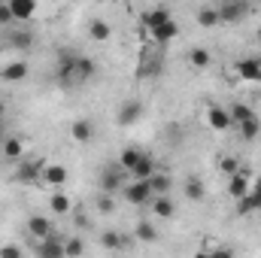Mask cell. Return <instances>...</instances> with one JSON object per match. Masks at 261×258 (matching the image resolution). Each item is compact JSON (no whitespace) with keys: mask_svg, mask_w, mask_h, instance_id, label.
<instances>
[{"mask_svg":"<svg viewBox=\"0 0 261 258\" xmlns=\"http://www.w3.org/2000/svg\"><path fill=\"white\" fill-rule=\"evenodd\" d=\"M6 43H9V49H15V52H28V49H34V31H28V28H9V34H6Z\"/></svg>","mask_w":261,"mask_h":258,"instance_id":"8992f818","label":"cell"},{"mask_svg":"<svg viewBox=\"0 0 261 258\" xmlns=\"http://www.w3.org/2000/svg\"><path fill=\"white\" fill-rule=\"evenodd\" d=\"M219 170H222V173H225V176L231 179L234 173H240V161H237L234 155H225V158L219 161Z\"/></svg>","mask_w":261,"mask_h":258,"instance_id":"8d00e7d4","label":"cell"},{"mask_svg":"<svg viewBox=\"0 0 261 258\" xmlns=\"http://www.w3.org/2000/svg\"><path fill=\"white\" fill-rule=\"evenodd\" d=\"M0 258H24V252H21V246L6 243V246H0Z\"/></svg>","mask_w":261,"mask_h":258,"instance_id":"f35d334b","label":"cell"},{"mask_svg":"<svg viewBox=\"0 0 261 258\" xmlns=\"http://www.w3.org/2000/svg\"><path fill=\"white\" fill-rule=\"evenodd\" d=\"M3 116H6V107H3V104H0V122H3Z\"/></svg>","mask_w":261,"mask_h":258,"instance_id":"f6af8a7d","label":"cell"},{"mask_svg":"<svg viewBox=\"0 0 261 258\" xmlns=\"http://www.w3.org/2000/svg\"><path fill=\"white\" fill-rule=\"evenodd\" d=\"M28 61H9V64L0 67V79L3 82H21L24 76H28Z\"/></svg>","mask_w":261,"mask_h":258,"instance_id":"ac0fdd59","label":"cell"},{"mask_svg":"<svg viewBox=\"0 0 261 258\" xmlns=\"http://www.w3.org/2000/svg\"><path fill=\"white\" fill-rule=\"evenodd\" d=\"M125 200L128 203H134V207H143V203H152V186H149V179H134V183H128L125 189Z\"/></svg>","mask_w":261,"mask_h":258,"instance_id":"277c9868","label":"cell"},{"mask_svg":"<svg viewBox=\"0 0 261 258\" xmlns=\"http://www.w3.org/2000/svg\"><path fill=\"white\" fill-rule=\"evenodd\" d=\"M149 186H152V194H155V197H167V194H170V186H173V179H170V173L158 170V173L149 179Z\"/></svg>","mask_w":261,"mask_h":258,"instance_id":"83f0119b","label":"cell"},{"mask_svg":"<svg viewBox=\"0 0 261 258\" xmlns=\"http://www.w3.org/2000/svg\"><path fill=\"white\" fill-rule=\"evenodd\" d=\"M28 234L34 237V240H49L52 234H55V228H52V219H46V216H31L28 219Z\"/></svg>","mask_w":261,"mask_h":258,"instance_id":"ba28073f","label":"cell"},{"mask_svg":"<svg viewBox=\"0 0 261 258\" xmlns=\"http://www.w3.org/2000/svg\"><path fill=\"white\" fill-rule=\"evenodd\" d=\"M255 210H261V179L249 189V194H246L243 200H237V213H240V216H249V213H255Z\"/></svg>","mask_w":261,"mask_h":258,"instance_id":"5bb4252c","label":"cell"},{"mask_svg":"<svg viewBox=\"0 0 261 258\" xmlns=\"http://www.w3.org/2000/svg\"><path fill=\"white\" fill-rule=\"evenodd\" d=\"M149 34H152V40H155L158 46H167V43H173V40L179 37V24L170 18L167 24H158V28H152Z\"/></svg>","mask_w":261,"mask_h":258,"instance_id":"4fadbf2b","label":"cell"},{"mask_svg":"<svg viewBox=\"0 0 261 258\" xmlns=\"http://www.w3.org/2000/svg\"><path fill=\"white\" fill-rule=\"evenodd\" d=\"M88 37H91L94 43H107V40L113 37L110 21H107V18H91V21H88Z\"/></svg>","mask_w":261,"mask_h":258,"instance_id":"ffe728a7","label":"cell"},{"mask_svg":"<svg viewBox=\"0 0 261 258\" xmlns=\"http://www.w3.org/2000/svg\"><path fill=\"white\" fill-rule=\"evenodd\" d=\"M0 152H3L6 161H18L21 152H24V140H21V137H6L3 146H0Z\"/></svg>","mask_w":261,"mask_h":258,"instance_id":"cb8c5ba5","label":"cell"},{"mask_svg":"<svg viewBox=\"0 0 261 258\" xmlns=\"http://www.w3.org/2000/svg\"><path fill=\"white\" fill-rule=\"evenodd\" d=\"M9 12L15 21H31L37 15V3L34 0H9Z\"/></svg>","mask_w":261,"mask_h":258,"instance_id":"e0dca14e","label":"cell"},{"mask_svg":"<svg viewBox=\"0 0 261 258\" xmlns=\"http://www.w3.org/2000/svg\"><path fill=\"white\" fill-rule=\"evenodd\" d=\"M37 255L40 258H67L64 255V237L61 234H52L49 240L37 243Z\"/></svg>","mask_w":261,"mask_h":258,"instance_id":"30bf717a","label":"cell"},{"mask_svg":"<svg viewBox=\"0 0 261 258\" xmlns=\"http://www.w3.org/2000/svg\"><path fill=\"white\" fill-rule=\"evenodd\" d=\"M173 15H170V9L167 6H152L149 12H143V24L152 31V28H158V24H167Z\"/></svg>","mask_w":261,"mask_h":258,"instance_id":"d6986e66","label":"cell"},{"mask_svg":"<svg viewBox=\"0 0 261 258\" xmlns=\"http://www.w3.org/2000/svg\"><path fill=\"white\" fill-rule=\"evenodd\" d=\"M6 137H9V134L3 131V122H0V146H3V140H6Z\"/></svg>","mask_w":261,"mask_h":258,"instance_id":"7bdbcfd3","label":"cell"},{"mask_svg":"<svg viewBox=\"0 0 261 258\" xmlns=\"http://www.w3.org/2000/svg\"><path fill=\"white\" fill-rule=\"evenodd\" d=\"M210 258H237V252H234L231 246H222V243H219V246L210 249Z\"/></svg>","mask_w":261,"mask_h":258,"instance_id":"ab89813d","label":"cell"},{"mask_svg":"<svg viewBox=\"0 0 261 258\" xmlns=\"http://www.w3.org/2000/svg\"><path fill=\"white\" fill-rule=\"evenodd\" d=\"M216 9H219V21L222 24H240L252 12V6L243 3V0H222V3H216Z\"/></svg>","mask_w":261,"mask_h":258,"instance_id":"6da1fadb","label":"cell"},{"mask_svg":"<svg viewBox=\"0 0 261 258\" xmlns=\"http://www.w3.org/2000/svg\"><path fill=\"white\" fill-rule=\"evenodd\" d=\"M182 194H186L192 203H197V200H203L206 189H203V183H200L197 176H189V179H186V186H182Z\"/></svg>","mask_w":261,"mask_h":258,"instance_id":"f1b7e54d","label":"cell"},{"mask_svg":"<svg viewBox=\"0 0 261 258\" xmlns=\"http://www.w3.org/2000/svg\"><path fill=\"white\" fill-rule=\"evenodd\" d=\"M189 64L197 67V70H206V67L213 64V55H210V49H203V46H195V49L189 52Z\"/></svg>","mask_w":261,"mask_h":258,"instance_id":"1f68e13d","label":"cell"},{"mask_svg":"<svg viewBox=\"0 0 261 258\" xmlns=\"http://www.w3.org/2000/svg\"><path fill=\"white\" fill-rule=\"evenodd\" d=\"M55 79H58L61 85H73V82H76V55H73V52L61 49L58 64H55Z\"/></svg>","mask_w":261,"mask_h":258,"instance_id":"5b68a950","label":"cell"},{"mask_svg":"<svg viewBox=\"0 0 261 258\" xmlns=\"http://www.w3.org/2000/svg\"><path fill=\"white\" fill-rule=\"evenodd\" d=\"M100 243H103V249L119 252V249H128V246H134V237L122 234V231H103V234H100Z\"/></svg>","mask_w":261,"mask_h":258,"instance_id":"7c38bea8","label":"cell"},{"mask_svg":"<svg viewBox=\"0 0 261 258\" xmlns=\"http://www.w3.org/2000/svg\"><path fill=\"white\" fill-rule=\"evenodd\" d=\"M237 76L246 79V82H261V58H246V61H237Z\"/></svg>","mask_w":261,"mask_h":258,"instance_id":"2e32d148","label":"cell"},{"mask_svg":"<svg viewBox=\"0 0 261 258\" xmlns=\"http://www.w3.org/2000/svg\"><path fill=\"white\" fill-rule=\"evenodd\" d=\"M161 73V58H155L152 52H146L143 64H140V76H158Z\"/></svg>","mask_w":261,"mask_h":258,"instance_id":"836d02e7","label":"cell"},{"mask_svg":"<svg viewBox=\"0 0 261 258\" xmlns=\"http://www.w3.org/2000/svg\"><path fill=\"white\" fill-rule=\"evenodd\" d=\"M140 119H143V100L128 97V100H122V104H119V110H116V125L130 128V125H137Z\"/></svg>","mask_w":261,"mask_h":258,"instance_id":"3957f363","label":"cell"},{"mask_svg":"<svg viewBox=\"0 0 261 258\" xmlns=\"http://www.w3.org/2000/svg\"><path fill=\"white\" fill-rule=\"evenodd\" d=\"M134 240H140V243H155V240H158L155 225H152L149 219H140V222H137V228H134Z\"/></svg>","mask_w":261,"mask_h":258,"instance_id":"4316f807","label":"cell"},{"mask_svg":"<svg viewBox=\"0 0 261 258\" xmlns=\"http://www.w3.org/2000/svg\"><path fill=\"white\" fill-rule=\"evenodd\" d=\"M43 179H46L49 186L61 189V186L67 183V167H64V164H46V170H43Z\"/></svg>","mask_w":261,"mask_h":258,"instance_id":"484cf974","label":"cell"},{"mask_svg":"<svg viewBox=\"0 0 261 258\" xmlns=\"http://www.w3.org/2000/svg\"><path fill=\"white\" fill-rule=\"evenodd\" d=\"M49 210L58 213V216H67V213L73 210V203H70V197H67L64 192H55L52 197H49Z\"/></svg>","mask_w":261,"mask_h":258,"instance_id":"d6a6232c","label":"cell"},{"mask_svg":"<svg viewBox=\"0 0 261 258\" xmlns=\"http://www.w3.org/2000/svg\"><path fill=\"white\" fill-rule=\"evenodd\" d=\"M85 252V240L82 237H67L64 240V255L67 258H82Z\"/></svg>","mask_w":261,"mask_h":258,"instance_id":"e575fe53","label":"cell"},{"mask_svg":"<svg viewBox=\"0 0 261 258\" xmlns=\"http://www.w3.org/2000/svg\"><path fill=\"white\" fill-rule=\"evenodd\" d=\"M73 222H76V228H88V219H85L82 213H76V219H73Z\"/></svg>","mask_w":261,"mask_h":258,"instance_id":"b9f144b4","label":"cell"},{"mask_svg":"<svg viewBox=\"0 0 261 258\" xmlns=\"http://www.w3.org/2000/svg\"><path fill=\"white\" fill-rule=\"evenodd\" d=\"M155 173H158V164H155V158L143 152V158H140V164L130 170V176H134V179H152Z\"/></svg>","mask_w":261,"mask_h":258,"instance_id":"44dd1931","label":"cell"},{"mask_svg":"<svg viewBox=\"0 0 261 258\" xmlns=\"http://www.w3.org/2000/svg\"><path fill=\"white\" fill-rule=\"evenodd\" d=\"M237 128H240V137H243V140H255L261 134V119L255 116V119H249V122H243V125H237Z\"/></svg>","mask_w":261,"mask_h":258,"instance_id":"d590c367","label":"cell"},{"mask_svg":"<svg viewBox=\"0 0 261 258\" xmlns=\"http://www.w3.org/2000/svg\"><path fill=\"white\" fill-rule=\"evenodd\" d=\"M94 73H97L94 58H88V55H76V82H88V79H94Z\"/></svg>","mask_w":261,"mask_h":258,"instance_id":"7402d4cb","label":"cell"},{"mask_svg":"<svg viewBox=\"0 0 261 258\" xmlns=\"http://www.w3.org/2000/svg\"><path fill=\"white\" fill-rule=\"evenodd\" d=\"M195 258H210V252H203V249H200V252H195Z\"/></svg>","mask_w":261,"mask_h":258,"instance_id":"ee69618b","label":"cell"},{"mask_svg":"<svg viewBox=\"0 0 261 258\" xmlns=\"http://www.w3.org/2000/svg\"><path fill=\"white\" fill-rule=\"evenodd\" d=\"M252 189V183H249V173L240 167V173H234L231 179H228V197H234V200H243L246 194Z\"/></svg>","mask_w":261,"mask_h":258,"instance_id":"9c48e42d","label":"cell"},{"mask_svg":"<svg viewBox=\"0 0 261 258\" xmlns=\"http://www.w3.org/2000/svg\"><path fill=\"white\" fill-rule=\"evenodd\" d=\"M206 125H210L213 131H219V134H222V131H228V128H234V122H231L228 110H225V107H216V104L206 110Z\"/></svg>","mask_w":261,"mask_h":258,"instance_id":"8fae6325","label":"cell"},{"mask_svg":"<svg viewBox=\"0 0 261 258\" xmlns=\"http://www.w3.org/2000/svg\"><path fill=\"white\" fill-rule=\"evenodd\" d=\"M197 24H203V28H216V24H222L219 21V9H216V3H203L200 9L195 12Z\"/></svg>","mask_w":261,"mask_h":258,"instance_id":"d4e9b609","label":"cell"},{"mask_svg":"<svg viewBox=\"0 0 261 258\" xmlns=\"http://www.w3.org/2000/svg\"><path fill=\"white\" fill-rule=\"evenodd\" d=\"M70 137L76 140V143H91L94 140V122L91 119H76L73 125H70Z\"/></svg>","mask_w":261,"mask_h":258,"instance_id":"9a60e30c","label":"cell"},{"mask_svg":"<svg viewBox=\"0 0 261 258\" xmlns=\"http://www.w3.org/2000/svg\"><path fill=\"white\" fill-rule=\"evenodd\" d=\"M15 18H12V12H9V3H3L0 0V24H12Z\"/></svg>","mask_w":261,"mask_h":258,"instance_id":"60d3db41","label":"cell"},{"mask_svg":"<svg viewBox=\"0 0 261 258\" xmlns=\"http://www.w3.org/2000/svg\"><path fill=\"white\" fill-rule=\"evenodd\" d=\"M94 207H97V213H113V210H116V200H113L110 194H100V197L94 200Z\"/></svg>","mask_w":261,"mask_h":258,"instance_id":"74e56055","label":"cell"},{"mask_svg":"<svg viewBox=\"0 0 261 258\" xmlns=\"http://www.w3.org/2000/svg\"><path fill=\"white\" fill-rule=\"evenodd\" d=\"M228 116H231V122H234V125H243V122L255 119L252 107H246V104H231V107H228Z\"/></svg>","mask_w":261,"mask_h":258,"instance_id":"f546056e","label":"cell"},{"mask_svg":"<svg viewBox=\"0 0 261 258\" xmlns=\"http://www.w3.org/2000/svg\"><path fill=\"white\" fill-rule=\"evenodd\" d=\"M152 213H155V219H170L176 213V207L170 197H152Z\"/></svg>","mask_w":261,"mask_h":258,"instance_id":"4dcf8cb0","label":"cell"},{"mask_svg":"<svg viewBox=\"0 0 261 258\" xmlns=\"http://www.w3.org/2000/svg\"><path fill=\"white\" fill-rule=\"evenodd\" d=\"M125 186H128V183H125V170H122L119 164H107V167L100 170V192L103 194L113 197L116 192H122Z\"/></svg>","mask_w":261,"mask_h":258,"instance_id":"7a4b0ae2","label":"cell"},{"mask_svg":"<svg viewBox=\"0 0 261 258\" xmlns=\"http://www.w3.org/2000/svg\"><path fill=\"white\" fill-rule=\"evenodd\" d=\"M140 158H143V149H137V146H125L116 164H119V167H122L125 173H130V170H134V167L140 164Z\"/></svg>","mask_w":261,"mask_h":258,"instance_id":"603a6c76","label":"cell"},{"mask_svg":"<svg viewBox=\"0 0 261 258\" xmlns=\"http://www.w3.org/2000/svg\"><path fill=\"white\" fill-rule=\"evenodd\" d=\"M43 170H46V161H43V158L21 161V164L15 167V179H18V183H37V179L43 176Z\"/></svg>","mask_w":261,"mask_h":258,"instance_id":"52a82bcc","label":"cell"}]
</instances>
